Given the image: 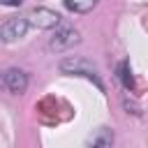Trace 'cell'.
I'll list each match as a JSON object with an SVG mask.
<instances>
[{"mask_svg":"<svg viewBox=\"0 0 148 148\" xmlns=\"http://www.w3.org/2000/svg\"><path fill=\"white\" fill-rule=\"evenodd\" d=\"M58 67H60L62 74L83 76V79L92 81V83L97 86V90H104V83H102V79H99V72H97V67H95L90 60H86V58H81V56H69V58L60 60Z\"/></svg>","mask_w":148,"mask_h":148,"instance_id":"6da1fadb","label":"cell"},{"mask_svg":"<svg viewBox=\"0 0 148 148\" xmlns=\"http://www.w3.org/2000/svg\"><path fill=\"white\" fill-rule=\"evenodd\" d=\"M79 42H81V35H79L76 28H72V25H58L53 30V35L49 37V49L56 51V53H60V51H67V49L76 46Z\"/></svg>","mask_w":148,"mask_h":148,"instance_id":"7a4b0ae2","label":"cell"},{"mask_svg":"<svg viewBox=\"0 0 148 148\" xmlns=\"http://www.w3.org/2000/svg\"><path fill=\"white\" fill-rule=\"evenodd\" d=\"M28 25L32 28H39V30H51V28H58L60 25V14L49 9V7H35L28 16H25Z\"/></svg>","mask_w":148,"mask_h":148,"instance_id":"3957f363","label":"cell"},{"mask_svg":"<svg viewBox=\"0 0 148 148\" xmlns=\"http://www.w3.org/2000/svg\"><path fill=\"white\" fill-rule=\"evenodd\" d=\"M28 21H25V16H16V18H7L2 25H0V39L5 42V44H12V42H16V39H21L25 32H28Z\"/></svg>","mask_w":148,"mask_h":148,"instance_id":"277c9868","label":"cell"},{"mask_svg":"<svg viewBox=\"0 0 148 148\" xmlns=\"http://www.w3.org/2000/svg\"><path fill=\"white\" fill-rule=\"evenodd\" d=\"M0 83H2L12 95H21V92H25V88H28V74H25L23 69L12 67V69H7V72L0 74Z\"/></svg>","mask_w":148,"mask_h":148,"instance_id":"5b68a950","label":"cell"},{"mask_svg":"<svg viewBox=\"0 0 148 148\" xmlns=\"http://www.w3.org/2000/svg\"><path fill=\"white\" fill-rule=\"evenodd\" d=\"M86 148H113V132L109 127H97L95 134L88 139Z\"/></svg>","mask_w":148,"mask_h":148,"instance_id":"8992f818","label":"cell"},{"mask_svg":"<svg viewBox=\"0 0 148 148\" xmlns=\"http://www.w3.org/2000/svg\"><path fill=\"white\" fill-rule=\"evenodd\" d=\"M118 79H120V83H123L125 90H134V76H132V69H130L127 60H123L118 65Z\"/></svg>","mask_w":148,"mask_h":148,"instance_id":"52a82bcc","label":"cell"},{"mask_svg":"<svg viewBox=\"0 0 148 148\" xmlns=\"http://www.w3.org/2000/svg\"><path fill=\"white\" fill-rule=\"evenodd\" d=\"M62 2L69 12H76V14H88L97 5V0H62Z\"/></svg>","mask_w":148,"mask_h":148,"instance_id":"ba28073f","label":"cell"},{"mask_svg":"<svg viewBox=\"0 0 148 148\" xmlns=\"http://www.w3.org/2000/svg\"><path fill=\"white\" fill-rule=\"evenodd\" d=\"M23 0H0V5H7V7H18Z\"/></svg>","mask_w":148,"mask_h":148,"instance_id":"9c48e42d","label":"cell"}]
</instances>
